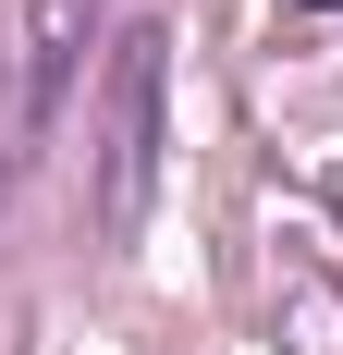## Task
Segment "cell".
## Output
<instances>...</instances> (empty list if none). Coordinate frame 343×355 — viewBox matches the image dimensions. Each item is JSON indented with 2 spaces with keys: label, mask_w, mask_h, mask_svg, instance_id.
<instances>
[{
  "label": "cell",
  "mask_w": 343,
  "mask_h": 355,
  "mask_svg": "<svg viewBox=\"0 0 343 355\" xmlns=\"http://www.w3.org/2000/svg\"><path fill=\"white\" fill-rule=\"evenodd\" d=\"M25 147H37V123H25V73H12V49H0V196L25 184Z\"/></svg>",
  "instance_id": "3957f363"
},
{
  "label": "cell",
  "mask_w": 343,
  "mask_h": 355,
  "mask_svg": "<svg viewBox=\"0 0 343 355\" xmlns=\"http://www.w3.org/2000/svg\"><path fill=\"white\" fill-rule=\"evenodd\" d=\"M86 25H99V0H25V37H12V73H25V123L49 135L74 98V73H86Z\"/></svg>",
  "instance_id": "7a4b0ae2"
},
{
  "label": "cell",
  "mask_w": 343,
  "mask_h": 355,
  "mask_svg": "<svg viewBox=\"0 0 343 355\" xmlns=\"http://www.w3.org/2000/svg\"><path fill=\"white\" fill-rule=\"evenodd\" d=\"M294 12H343V0H294Z\"/></svg>",
  "instance_id": "277c9868"
},
{
  "label": "cell",
  "mask_w": 343,
  "mask_h": 355,
  "mask_svg": "<svg viewBox=\"0 0 343 355\" xmlns=\"http://www.w3.org/2000/svg\"><path fill=\"white\" fill-rule=\"evenodd\" d=\"M160 98H172V37L123 25L110 37V73H99V110H86V220H99V245H135L147 233V196H160Z\"/></svg>",
  "instance_id": "6da1fadb"
}]
</instances>
